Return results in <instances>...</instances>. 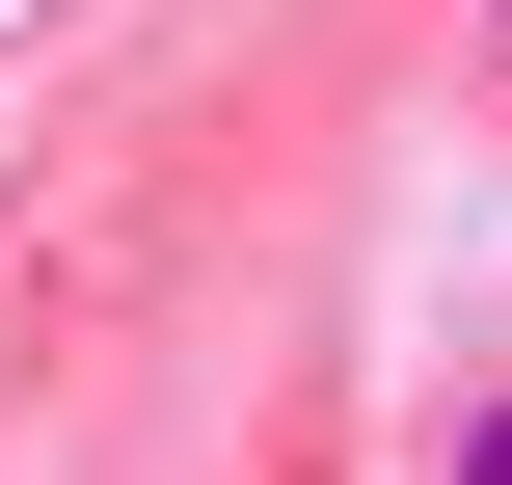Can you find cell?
<instances>
[{"instance_id": "obj_1", "label": "cell", "mask_w": 512, "mask_h": 485, "mask_svg": "<svg viewBox=\"0 0 512 485\" xmlns=\"http://www.w3.org/2000/svg\"><path fill=\"white\" fill-rule=\"evenodd\" d=\"M459 485H512V405H486V432H459Z\"/></svg>"}, {"instance_id": "obj_2", "label": "cell", "mask_w": 512, "mask_h": 485, "mask_svg": "<svg viewBox=\"0 0 512 485\" xmlns=\"http://www.w3.org/2000/svg\"><path fill=\"white\" fill-rule=\"evenodd\" d=\"M486 27H512V0H486Z\"/></svg>"}]
</instances>
